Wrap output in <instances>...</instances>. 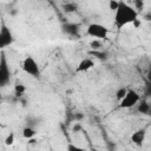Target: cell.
I'll return each mask as SVG.
<instances>
[{"label": "cell", "mask_w": 151, "mask_h": 151, "mask_svg": "<svg viewBox=\"0 0 151 151\" xmlns=\"http://www.w3.org/2000/svg\"><path fill=\"white\" fill-rule=\"evenodd\" d=\"M138 20V12L134 7L130 6L125 1H119L118 7L114 11L113 25L117 28H123L129 24H134Z\"/></svg>", "instance_id": "cell-1"}, {"label": "cell", "mask_w": 151, "mask_h": 151, "mask_svg": "<svg viewBox=\"0 0 151 151\" xmlns=\"http://www.w3.org/2000/svg\"><path fill=\"white\" fill-rule=\"evenodd\" d=\"M86 34L92 37L96 40H105V39H107V35H109V28L105 25L93 22L87 26Z\"/></svg>", "instance_id": "cell-2"}, {"label": "cell", "mask_w": 151, "mask_h": 151, "mask_svg": "<svg viewBox=\"0 0 151 151\" xmlns=\"http://www.w3.org/2000/svg\"><path fill=\"white\" fill-rule=\"evenodd\" d=\"M21 67L24 70L25 73L34 77V78H38L40 76V67H39V64L38 61L32 57V55H27L22 63H21Z\"/></svg>", "instance_id": "cell-3"}, {"label": "cell", "mask_w": 151, "mask_h": 151, "mask_svg": "<svg viewBox=\"0 0 151 151\" xmlns=\"http://www.w3.org/2000/svg\"><path fill=\"white\" fill-rule=\"evenodd\" d=\"M11 81V68L5 53L0 55V87H5Z\"/></svg>", "instance_id": "cell-4"}, {"label": "cell", "mask_w": 151, "mask_h": 151, "mask_svg": "<svg viewBox=\"0 0 151 151\" xmlns=\"http://www.w3.org/2000/svg\"><path fill=\"white\" fill-rule=\"evenodd\" d=\"M140 100V97L136 90H127L123 99L119 101V107L120 109H131L134 105L138 104Z\"/></svg>", "instance_id": "cell-5"}, {"label": "cell", "mask_w": 151, "mask_h": 151, "mask_svg": "<svg viewBox=\"0 0 151 151\" xmlns=\"http://www.w3.org/2000/svg\"><path fill=\"white\" fill-rule=\"evenodd\" d=\"M13 41H14V37L12 31L5 24H2L0 27V50L11 46Z\"/></svg>", "instance_id": "cell-6"}, {"label": "cell", "mask_w": 151, "mask_h": 151, "mask_svg": "<svg viewBox=\"0 0 151 151\" xmlns=\"http://www.w3.org/2000/svg\"><path fill=\"white\" fill-rule=\"evenodd\" d=\"M61 31H63L65 34L70 35V37H78L80 28H79V25H78V24H74V22H66V24H64V25L61 26Z\"/></svg>", "instance_id": "cell-7"}, {"label": "cell", "mask_w": 151, "mask_h": 151, "mask_svg": "<svg viewBox=\"0 0 151 151\" xmlns=\"http://www.w3.org/2000/svg\"><path fill=\"white\" fill-rule=\"evenodd\" d=\"M93 66H94V61H93L91 58L81 59V60L79 61V64L77 65V67H76V73H84V72H87V71H90Z\"/></svg>", "instance_id": "cell-8"}, {"label": "cell", "mask_w": 151, "mask_h": 151, "mask_svg": "<svg viewBox=\"0 0 151 151\" xmlns=\"http://www.w3.org/2000/svg\"><path fill=\"white\" fill-rule=\"evenodd\" d=\"M145 137H146V132L144 129H139L137 131H134L131 136V142L134 144V145H138V146H142L143 143L145 142Z\"/></svg>", "instance_id": "cell-9"}, {"label": "cell", "mask_w": 151, "mask_h": 151, "mask_svg": "<svg viewBox=\"0 0 151 151\" xmlns=\"http://www.w3.org/2000/svg\"><path fill=\"white\" fill-rule=\"evenodd\" d=\"M137 111L142 114H149L150 112V104L146 100H139L137 104Z\"/></svg>", "instance_id": "cell-10"}, {"label": "cell", "mask_w": 151, "mask_h": 151, "mask_svg": "<svg viewBox=\"0 0 151 151\" xmlns=\"http://www.w3.org/2000/svg\"><path fill=\"white\" fill-rule=\"evenodd\" d=\"M35 134H37V131H35V129L33 126H26V127L22 129V137L28 139V140L33 139V137Z\"/></svg>", "instance_id": "cell-11"}, {"label": "cell", "mask_w": 151, "mask_h": 151, "mask_svg": "<svg viewBox=\"0 0 151 151\" xmlns=\"http://www.w3.org/2000/svg\"><path fill=\"white\" fill-rule=\"evenodd\" d=\"M64 11L66 13H72V12H76L77 11V5L74 2H67L66 5H64Z\"/></svg>", "instance_id": "cell-12"}, {"label": "cell", "mask_w": 151, "mask_h": 151, "mask_svg": "<svg viewBox=\"0 0 151 151\" xmlns=\"http://www.w3.org/2000/svg\"><path fill=\"white\" fill-rule=\"evenodd\" d=\"M25 91H26V87H25L22 84H17V85L14 86V93H15V96H18V97L22 96V94L25 93Z\"/></svg>", "instance_id": "cell-13"}, {"label": "cell", "mask_w": 151, "mask_h": 151, "mask_svg": "<svg viewBox=\"0 0 151 151\" xmlns=\"http://www.w3.org/2000/svg\"><path fill=\"white\" fill-rule=\"evenodd\" d=\"M14 142H15V138H14V133H8L7 136H6V138H5V144L7 145V146H12L13 144H14Z\"/></svg>", "instance_id": "cell-14"}, {"label": "cell", "mask_w": 151, "mask_h": 151, "mask_svg": "<svg viewBox=\"0 0 151 151\" xmlns=\"http://www.w3.org/2000/svg\"><path fill=\"white\" fill-rule=\"evenodd\" d=\"M126 91H127V88H125V87H120V88L117 90V92H116V98H117L118 101H120V100L123 99V97L125 96Z\"/></svg>", "instance_id": "cell-15"}, {"label": "cell", "mask_w": 151, "mask_h": 151, "mask_svg": "<svg viewBox=\"0 0 151 151\" xmlns=\"http://www.w3.org/2000/svg\"><path fill=\"white\" fill-rule=\"evenodd\" d=\"M90 46H91L92 50L98 51V50L101 47V42H100V40H96V39H93V40L90 42Z\"/></svg>", "instance_id": "cell-16"}, {"label": "cell", "mask_w": 151, "mask_h": 151, "mask_svg": "<svg viewBox=\"0 0 151 151\" xmlns=\"http://www.w3.org/2000/svg\"><path fill=\"white\" fill-rule=\"evenodd\" d=\"M67 151H85V150H84L83 147L78 146V145H74V144L70 143V144L67 145Z\"/></svg>", "instance_id": "cell-17"}, {"label": "cell", "mask_w": 151, "mask_h": 151, "mask_svg": "<svg viewBox=\"0 0 151 151\" xmlns=\"http://www.w3.org/2000/svg\"><path fill=\"white\" fill-rule=\"evenodd\" d=\"M118 2H119V1H113V0H111V1L109 2L110 9H113V11H116V9H117V7H118Z\"/></svg>", "instance_id": "cell-18"}]
</instances>
